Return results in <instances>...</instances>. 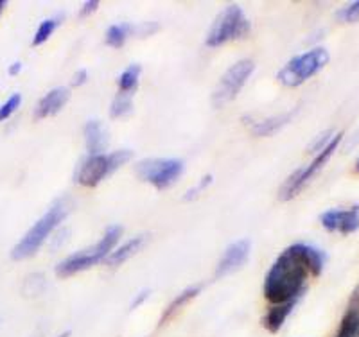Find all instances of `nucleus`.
Segmentation results:
<instances>
[{"mask_svg":"<svg viewBox=\"0 0 359 337\" xmlns=\"http://www.w3.org/2000/svg\"><path fill=\"white\" fill-rule=\"evenodd\" d=\"M325 255L318 248L306 242L287 246L275 259L266 273L262 294L269 305L302 300L307 291L309 277H318L323 271Z\"/></svg>","mask_w":359,"mask_h":337,"instance_id":"obj_1","label":"nucleus"},{"mask_svg":"<svg viewBox=\"0 0 359 337\" xmlns=\"http://www.w3.org/2000/svg\"><path fill=\"white\" fill-rule=\"evenodd\" d=\"M72 203H70L69 198L56 199L50 208L45 212L43 216L29 228L27 233L22 237L17 242V246L13 248L11 256L13 260H24L33 256L38 249L45 244V240L49 239V235H53V232L57 228V224H62L63 221L69 216Z\"/></svg>","mask_w":359,"mask_h":337,"instance_id":"obj_2","label":"nucleus"},{"mask_svg":"<svg viewBox=\"0 0 359 337\" xmlns=\"http://www.w3.org/2000/svg\"><path fill=\"white\" fill-rule=\"evenodd\" d=\"M123 235V226H114L107 228V232L102 233L101 239L95 244L88 246L85 249H79V252L72 253V255L65 256V259L56 266V277L57 278H70L78 273L86 271V269L94 268V266L101 264L107 260V256L114 252V248L121 240Z\"/></svg>","mask_w":359,"mask_h":337,"instance_id":"obj_3","label":"nucleus"},{"mask_svg":"<svg viewBox=\"0 0 359 337\" xmlns=\"http://www.w3.org/2000/svg\"><path fill=\"white\" fill-rule=\"evenodd\" d=\"M133 158V151L131 149H118L108 155H88L81 160V163L76 169L74 181L79 183L81 187L94 188L99 183L110 178L117 169L126 165Z\"/></svg>","mask_w":359,"mask_h":337,"instance_id":"obj_4","label":"nucleus"},{"mask_svg":"<svg viewBox=\"0 0 359 337\" xmlns=\"http://www.w3.org/2000/svg\"><path fill=\"white\" fill-rule=\"evenodd\" d=\"M329 60H331V56H329V50L325 47H314L307 53L291 57L277 74V79L287 88H297L307 79L316 76L329 63Z\"/></svg>","mask_w":359,"mask_h":337,"instance_id":"obj_5","label":"nucleus"},{"mask_svg":"<svg viewBox=\"0 0 359 337\" xmlns=\"http://www.w3.org/2000/svg\"><path fill=\"white\" fill-rule=\"evenodd\" d=\"M341 140H343V133L334 135V137L327 142V146L323 147L318 155L314 156L307 165L297 169V171L286 179V181L282 183L280 191H278V198H280L282 201H290V199L297 198V195L307 187V183H309L311 179L318 174L323 167L329 163V160H331L332 155H334V151L338 149V146L341 144Z\"/></svg>","mask_w":359,"mask_h":337,"instance_id":"obj_6","label":"nucleus"},{"mask_svg":"<svg viewBox=\"0 0 359 337\" xmlns=\"http://www.w3.org/2000/svg\"><path fill=\"white\" fill-rule=\"evenodd\" d=\"M250 31H252V24L246 18L245 11L239 6H229L212 24L207 38H205V43L207 47L216 49L229 41L248 36Z\"/></svg>","mask_w":359,"mask_h":337,"instance_id":"obj_7","label":"nucleus"},{"mask_svg":"<svg viewBox=\"0 0 359 337\" xmlns=\"http://www.w3.org/2000/svg\"><path fill=\"white\" fill-rule=\"evenodd\" d=\"M184 162L178 158H146L135 167L140 181L153 185L158 191L169 188L180 176L184 174Z\"/></svg>","mask_w":359,"mask_h":337,"instance_id":"obj_8","label":"nucleus"},{"mask_svg":"<svg viewBox=\"0 0 359 337\" xmlns=\"http://www.w3.org/2000/svg\"><path fill=\"white\" fill-rule=\"evenodd\" d=\"M253 70H255V63H253V60H248V57L236 61L233 65H230L229 70L221 76L219 83H217L216 90H214L212 104L216 108H223V106L230 104L237 95L241 94L246 81L252 78Z\"/></svg>","mask_w":359,"mask_h":337,"instance_id":"obj_9","label":"nucleus"},{"mask_svg":"<svg viewBox=\"0 0 359 337\" xmlns=\"http://www.w3.org/2000/svg\"><path fill=\"white\" fill-rule=\"evenodd\" d=\"M320 223L331 233H355L359 230V205L352 208H329L320 214Z\"/></svg>","mask_w":359,"mask_h":337,"instance_id":"obj_10","label":"nucleus"},{"mask_svg":"<svg viewBox=\"0 0 359 337\" xmlns=\"http://www.w3.org/2000/svg\"><path fill=\"white\" fill-rule=\"evenodd\" d=\"M250 252H252V242L248 239L236 240V242L230 244L221 255L219 262H217L216 273H214L216 278L229 277V275L239 271L248 262Z\"/></svg>","mask_w":359,"mask_h":337,"instance_id":"obj_11","label":"nucleus"},{"mask_svg":"<svg viewBox=\"0 0 359 337\" xmlns=\"http://www.w3.org/2000/svg\"><path fill=\"white\" fill-rule=\"evenodd\" d=\"M69 99H70V88H67V86H57V88H53L50 92H47L40 101H38L36 108H34V118L41 121V118L54 117V115H57L63 110V106L69 102Z\"/></svg>","mask_w":359,"mask_h":337,"instance_id":"obj_12","label":"nucleus"},{"mask_svg":"<svg viewBox=\"0 0 359 337\" xmlns=\"http://www.w3.org/2000/svg\"><path fill=\"white\" fill-rule=\"evenodd\" d=\"M83 137L88 155H102V151L108 146V133L102 126V122L97 118H90L83 126Z\"/></svg>","mask_w":359,"mask_h":337,"instance_id":"obj_13","label":"nucleus"},{"mask_svg":"<svg viewBox=\"0 0 359 337\" xmlns=\"http://www.w3.org/2000/svg\"><path fill=\"white\" fill-rule=\"evenodd\" d=\"M201 291H203V284L189 285V287H185L184 291L178 294V296L172 298V300L169 301L168 307L163 309L162 316H160L158 326H163L165 323H169V321H171L176 314H180V310H184L192 300H196V298L200 296Z\"/></svg>","mask_w":359,"mask_h":337,"instance_id":"obj_14","label":"nucleus"},{"mask_svg":"<svg viewBox=\"0 0 359 337\" xmlns=\"http://www.w3.org/2000/svg\"><path fill=\"white\" fill-rule=\"evenodd\" d=\"M294 111H286V114H277V115H271V117H266L261 118V121H250L248 122V128L252 131V135L255 137H271V135L278 133L282 128L290 124V121L293 118Z\"/></svg>","mask_w":359,"mask_h":337,"instance_id":"obj_15","label":"nucleus"},{"mask_svg":"<svg viewBox=\"0 0 359 337\" xmlns=\"http://www.w3.org/2000/svg\"><path fill=\"white\" fill-rule=\"evenodd\" d=\"M144 244H146V237L139 235V237H131L128 239L126 242H123L121 246H115L114 252L107 256V260L102 262V264H107L108 268H117V266L124 264L131 256H135L140 249L144 248Z\"/></svg>","mask_w":359,"mask_h":337,"instance_id":"obj_16","label":"nucleus"},{"mask_svg":"<svg viewBox=\"0 0 359 337\" xmlns=\"http://www.w3.org/2000/svg\"><path fill=\"white\" fill-rule=\"evenodd\" d=\"M298 301L300 300L271 305L268 312L264 314V317H262V326H264L269 333H277L282 326L286 325L287 317L291 316V312L294 310V307L298 305Z\"/></svg>","mask_w":359,"mask_h":337,"instance_id":"obj_17","label":"nucleus"},{"mask_svg":"<svg viewBox=\"0 0 359 337\" xmlns=\"http://www.w3.org/2000/svg\"><path fill=\"white\" fill-rule=\"evenodd\" d=\"M334 337H359V287L352 294L351 305L343 314Z\"/></svg>","mask_w":359,"mask_h":337,"instance_id":"obj_18","label":"nucleus"},{"mask_svg":"<svg viewBox=\"0 0 359 337\" xmlns=\"http://www.w3.org/2000/svg\"><path fill=\"white\" fill-rule=\"evenodd\" d=\"M142 29L140 25H133V24H114L107 29V33H104V41H107L108 47H114V49H121L126 45V41L130 40L131 36L135 34H139Z\"/></svg>","mask_w":359,"mask_h":337,"instance_id":"obj_19","label":"nucleus"},{"mask_svg":"<svg viewBox=\"0 0 359 337\" xmlns=\"http://www.w3.org/2000/svg\"><path fill=\"white\" fill-rule=\"evenodd\" d=\"M140 74H142V67H140L139 63H133V65L126 67V69L121 72V76L117 78L118 94L133 95L135 90L139 88Z\"/></svg>","mask_w":359,"mask_h":337,"instance_id":"obj_20","label":"nucleus"},{"mask_svg":"<svg viewBox=\"0 0 359 337\" xmlns=\"http://www.w3.org/2000/svg\"><path fill=\"white\" fill-rule=\"evenodd\" d=\"M63 18H65L63 15H56V17L45 18V20L36 27V33H34L31 45H33V47H40V45H43L45 41L49 40V38L56 33V29L62 25Z\"/></svg>","mask_w":359,"mask_h":337,"instance_id":"obj_21","label":"nucleus"},{"mask_svg":"<svg viewBox=\"0 0 359 337\" xmlns=\"http://www.w3.org/2000/svg\"><path fill=\"white\" fill-rule=\"evenodd\" d=\"M133 111V95L118 94L111 101L110 106V117L111 118H124Z\"/></svg>","mask_w":359,"mask_h":337,"instance_id":"obj_22","label":"nucleus"},{"mask_svg":"<svg viewBox=\"0 0 359 337\" xmlns=\"http://www.w3.org/2000/svg\"><path fill=\"white\" fill-rule=\"evenodd\" d=\"M20 104H22V95L20 94L9 95V97L6 99L2 104H0V122L8 121V118L11 117V115L15 114L18 108H20Z\"/></svg>","mask_w":359,"mask_h":337,"instance_id":"obj_23","label":"nucleus"},{"mask_svg":"<svg viewBox=\"0 0 359 337\" xmlns=\"http://www.w3.org/2000/svg\"><path fill=\"white\" fill-rule=\"evenodd\" d=\"M338 20L345 22V24L359 22V0H354V2H348L347 6H343L338 11Z\"/></svg>","mask_w":359,"mask_h":337,"instance_id":"obj_24","label":"nucleus"},{"mask_svg":"<svg viewBox=\"0 0 359 337\" xmlns=\"http://www.w3.org/2000/svg\"><path fill=\"white\" fill-rule=\"evenodd\" d=\"M212 181H214L212 174H205L203 178H201L200 181L196 183V185H194V187H191L187 192H185L184 199H185V201H194V199H198L201 194H203L205 191H207L208 187H210V183H212Z\"/></svg>","mask_w":359,"mask_h":337,"instance_id":"obj_25","label":"nucleus"},{"mask_svg":"<svg viewBox=\"0 0 359 337\" xmlns=\"http://www.w3.org/2000/svg\"><path fill=\"white\" fill-rule=\"evenodd\" d=\"M99 6L101 4H99L97 0H88V2H85V4L81 6V9H79V18H88L92 17V15H95Z\"/></svg>","mask_w":359,"mask_h":337,"instance_id":"obj_26","label":"nucleus"},{"mask_svg":"<svg viewBox=\"0 0 359 337\" xmlns=\"http://www.w3.org/2000/svg\"><path fill=\"white\" fill-rule=\"evenodd\" d=\"M88 79V72L85 69H79L72 74V78H70V86L76 88V86H83Z\"/></svg>","mask_w":359,"mask_h":337,"instance_id":"obj_27","label":"nucleus"},{"mask_svg":"<svg viewBox=\"0 0 359 337\" xmlns=\"http://www.w3.org/2000/svg\"><path fill=\"white\" fill-rule=\"evenodd\" d=\"M149 296H151V289H142V291H140V293L133 298V301H131V305H130V309L131 310L139 309L140 305L146 303V300Z\"/></svg>","mask_w":359,"mask_h":337,"instance_id":"obj_28","label":"nucleus"},{"mask_svg":"<svg viewBox=\"0 0 359 337\" xmlns=\"http://www.w3.org/2000/svg\"><path fill=\"white\" fill-rule=\"evenodd\" d=\"M22 61H15V63H11V65H9V69H8V72H9V76H18V74H20V70H22Z\"/></svg>","mask_w":359,"mask_h":337,"instance_id":"obj_29","label":"nucleus"},{"mask_svg":"<svg viewBox=\"0 0 359 337\" xmlns=\"http://www.w3.org/2000/svg\"><path fill=\"white\" fill-rule=\"evenodd\" d=\"M4 9H6V2H2V0H0V17H2Z\"/></svg>","mask_w":359,"mask_h":337,"instance_id":"obj_30","label":"nucleus"},{"mask_svg":"<svg viewBox=\"0 0 359 337\" xmlns=\"http://www.w3.org/2000/svg\"><path fill=\"white\" fill-rule=\"evenodd\" d=\"M354 169H355V172H358V174H359V156H358V160H355V165H354Z\"/></svg>","mask_w":359,"mask_h":337,"instance_id":"obj_31","label":"nucleus"},{"mask_svg":"<svg viewBox=\"0 0 359 337\" xmlns=\"http://www.w3.org/2000/svg\"><path fill=\"white\" fill-rule=\"evenodd\" d=\"M57 337H70V332H63V333H60Z\"/></svg>","mask_w":359,"mask_h":337,"instance_id":"obj_32","label":"nucleus"}]
</instances>
